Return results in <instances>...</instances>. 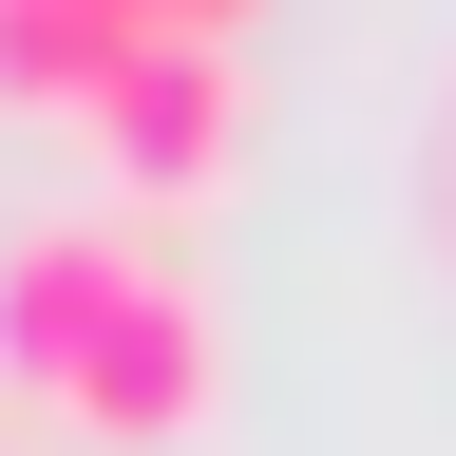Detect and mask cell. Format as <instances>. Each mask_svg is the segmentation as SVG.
I'll return each instance as SVG.
<instances>
[{
    "label": "cell",
    "mask_w": 456,
    "mask_h": 456,
    "mask_svg": "<svg viewBox=\"0 0 456 456\" xmlns=\"http://www.w3.org/2000/svg\"><path fill=\"white\" fill-rule=\"evenodd\" d=\"M0 380L77 437H134L171 456L209 419V285L152 248L134 209H38L0 248Z\"/></svg>",
    "instance_id": "1"
},
{
    "label": "cell",
    "mask_w": 456,
    "mask_h": 456,
    "mask_svg": "<svg viewBox=\"0 0 456 456\" xmlns=\"http://www.w3.org/2000/svg\"><path fill=\"white\" fill-rule=\"evenodd\" d=\"M77 134L114 152V191H191V171L248 134V38H228V20H191V0H152V38L114 57V95L77 114Z\"/></svg>",
    "instance_id": "2"
},
{
    "label": "cell",
    "mask_w": 456,
    "mask_h": 456,
    "mask_svg": "<svg viewBox=\"0 0 456 456\" xmlns=\"http://www.w3.org/2000/svg\"><path fill=\"white\" fill-rule=\"evenodd\" d=\"M134 38H152V0H0V95H57V114H95Z\"/></svg>",
    "instance_id": "3"
}]
</instances>
